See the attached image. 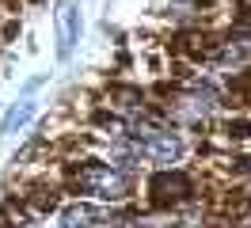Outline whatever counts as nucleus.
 Listing matches in <instances>:
<instances>
[{"label":"nucleus","mask_w":251,"mask_h":228,"mask_svg":"<svg viewBox=\"0 0 251 228\" xmlns=\"http://www.w3.org/2000/svg\"><path fill=\"white\" fill-rule=\"evenodd\" d=\"M76 19H80L76 8L65 12V23H61V57H69V50H73V42H76Z\"/></svg>","instance_id":"1"}]
</instances>
